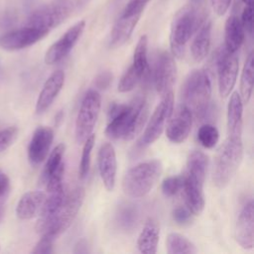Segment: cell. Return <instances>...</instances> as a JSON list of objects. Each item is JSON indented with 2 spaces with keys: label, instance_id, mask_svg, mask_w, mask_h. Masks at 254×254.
Instances as JSON below:
<instances>
[{
  "label": "cell",
  "instance_id": "cell-1",
  "mask_svg": "<svg viewBox=\"0 0 254 254\" xmlns=\"http://www.w3.org/2000/svg\"><path fill=\"white\" fill-rule=\"evenodd\" d=\"M147 119L148 104L144 98L137 97L130 104L112 103L105 135L114 140H131L141 132Z\"/></svg>",
  "mask_w": 254,
  "mask_h": 254
},
{
  "label": "cell",
  "instance_id": "cell-2",
  "mask_svg": "<svg viewBox=\"0 0 254 254\" xmlns=\"http://www.w3.org/2000/svg\"><path fill=\"white\" fill-rule=\"evenodd\" d=\"M211 82L204 69L192 70L186 78L182 87L183 104L189 107L197 120L210 118L213 106L210 101Z\"/></svg>",
  "mask_w": 254,
  "mask_h": 254
},
{
  "label": "cell",
  "instance_id": "cell-3",
  "mask_svg": "<svg viewBox=\"0 0 254 254\" xmlns=\"http://www.w3.org/2000/svg\"><path fill=\"white\" fill-rule=\"evenodd\" d=\"M84 190L81 187L75 188L65 195L58 211L50 218H39L36 224V230L39 234L50 235L57 239L72 223L79 211L84 199Z\"/></svg>",
  "mask_w": 254,
  "mask_h": 254
},
{
  "label": "cell",
  "instance_id": "cell-4",
  "mask_svg": "<svg viewBox=\"0 0 254 254\" xmlns=\"http://www.w3.org/2000/svg\"><path fill=\"white\" fill-rule=\"evenodd\" d=\"M243 158V144L241 137H227L218 149L212 170V181L216 188H225L234 175Z\"/></svg>",
  "mask_w": 254,
  "mask_h": 254
},
{
  "label": "cell",
  "instance_id": "cell-5",
  "mask_svg": "<svg viewBox=\"0 0 254 254\" xmlns=\"http://www.w3.org/2000/svg\"><path fill=\"white\" fill-rule=\"evenodd\" d=\"M205 19L204 15L193 6H185L176 13L170 33V45L174 57L179 59L184 57L187 43Z\"/></svg>",
  "mask_w": 254,
  "mask_h": 254
},
{
  "label": "cell",
  "instance_id": "cell-6",
  "mask_svg": "<svg viewBox=\"0 0 254 254\" xmlns=\"http://www.w3.org/2000/svg\"><path fill=\"white\" fill-rule=\"evenodd\" d=\"M163 172L159 160H150L137 164L129 169L123 177L122 189L132 198L145 196L153 189Z\"/></svg>",
  "mask_w": 254,
  "mask_h": 254
},
{
  "label": "cell",
  "instance_id": "cell-7",
  "mask_svg": "<svg viewBox=\"0 0 254 254\" xmlns=\"http://www.w3.org/2000/svg\"><path fill=\"white\" fill-rule=\"evenodd\" d=\"M73 4L69 0H55L34 10L27 18L25 26L51 31L64 22L72 13Z\"/></svg>",
  "mask_w": 254,
  "mask_h": 254
},
{
  "label": "cell",
  "instance_id": "cell-8",
  "mask_svg": "<svg viewBox=\"0 0 254 254\" xmlns=\"http://www.w3.org/2000/svg\"><path fill=\"white\" fill-rule=\"evenodd\" d=\"M101 107V96L94 89L88 90L82 98L76 121H75V140L82 144L91 134L96 124Z\"/></svg>",
  "mask_w": 254,
  "mask_h": 254
},
{
  "label": "cell",
  "instance_id": "cell-9",
  "mask_svg": "<svg viewBox=\"0 0 254 254\" xmlns=\"http://www.w3.org/2000/svg\"><path fill=\"white\" fill-rule=\"evenodd\" d=\"M174 109V93L168 92L162 96L160 103L155 108L151 118L149 119L146 128L137 142V147L140 149L147 148L153 144L163 133L164 128L169 121Z\"/></svg>",
  "mask_w": 254,
  "mask_h": 254
},
{
  "label": "cell",
  "instance_id": "cell-10",
  "mask_svg": "<svg viewBox=\"0 0 254 254\" xmlns=\"http://www.w3.org/2000/svg\"><path fill=\"white\" fill-rule=\"evenodd\" d=\"M218 90L221 97H227L232 91L238 74V58L236 53L227 51L224 47L215 55Z\"/></svg>",
  "mask_w": 254,
  "mask_h": 254
},
{
  "label": "cell",
  "instance_id": "cell-11",
  "mask_svg": "<svg viewBox=\"0 0 254 254\" xmlns=\"http://www.w3.org/2000/svg\"><path fill=\"white\" fill-rule=\"evenodd\" d=\"M153 79L156 90L163 96L173 91L177 79V65L174 56L167 51L161 52L155 62Z\"/></svg>",
  "mask_w": 254,
  "mask_h": 254
},
{
  "label": "cell",
  "instance_id": "cell-12",
  "mask_svg": "<svg viewBox=\"0 0 254 254\" xmlns=\"http://www.w3.org/2000/svg\"><path fill=\"white\" fill-rule=\"evenodd\" d=\"M49 34V31L25 26L20 29L11 30L0 37V47L6 51H19L28 48Z\"/></svg>",
  "mask_w": 254,
  "mask_h": 254
},
{
  "label": "cell",
  "instance_id": "cell-13",
  "mask_svg": "<svg viewBox=\"0 0 254 254\" xmlns=\"http://www.w3.org/2000/svg\"><path fill=\"white\" fill-rule=\"evenodd\" d=\"M84 28L85 22L81 20L66 30V32L48 49L45 55V63L47 64H55L64 59L82 35Z\"/></svg>",
  "mask_w": 254,
  "mask_h": 254
},
{
  "label": "cell",
  "instance_id": "cell-14",
  "mask_svg": "<svg viewBox=\"0 0 254 254\" xmlns=\"http://www.w3.org/2000/svg\"><path fill=\"white\" fill-rule=\"evenodd\" d=\"M191 124L192 113L189 107L182 104L168 121L166 128L168 139L173 143H183L190 133Z\"/></svg>",
  "mask_w": 254,
  "mask_h": 254
},
{
  "label": "cell",
  "instance_id": "cell-15",
  "mask_svg": "<svg viewBox=\"0 0 254 254\" xmlns=\"http://www.w3.org/2000/svg\"><path fill=\"white\" fill-rule=\"evenodd\" d=\"M54 141V131L50 127H38L31 138L28 147V158L33 166L41 164L48 156Z\"/></svg>",
  "mask_w": 254,
  "mask_h": 254
},
{
  "label": "cell",
  "instance_id": "cell-16",
  "mask_svg": "<svg viewBox=\"0 0 254 254\" xmlns=\"http://www.w3.org/2000/svg\"><path fill=\"white\" fill-rule=\"evenodd\" d=\"M235 239L244 249L254 246V203L250 199L242 207L235 226Z\"/></svg>",
  "mask_w": 254,
  "mask_h": 254
},
{
  "label": "cell",
  "instance_id": "cell-17",
  "mask_svg": "<svg viewBox=\"0 0 254 254\" xmlns=\"http://www.w3.org/2000/svg\"><path fill=\"white\" fill-rule=\"evenodd\" d=\"M98 171L104 188L112 191L116 182L117 160L114 147L110 143L102 144L98 151Z\"/></svg>",
  "mask_w": 254,
  "mask_h": 254
},
{
  "label": "cell",
  "instance_id": "cell-18",
  "mask_svg": "<svg viewBox=\"0 0 254 254\" xmlns=\"http://www.w3.org/2000/svg\"><path fill=\"white\" fill-rule=\"evenodd\" d=\"M184 177L183 190L185 192L187 207L192 214L198 215L202 212L205 204L203 193L204 180L189 173H186Z\"/></svg>",
  "mask_w": 254,
  "mask_h": 254
},
{
  "label": "cell",
  "instance_id": "cell-19",
  "mask_svg": "<svg viewBox=\"0 0 254 254\" xmlns=\"http://www.w3.org/2000/svg\"><path fill=\"white\" fill-rule=\"evenodd\" d=\"M64 83V72L61 69L54 71L45 81L36 103V113L42 114L53 104Z\"/></svg>",
  "mask_w": 254,
  "mask_h": 254
},
{
  "label": "cell",
  "instance_id": "cell-20",
  "mask_svg": "<svg viewBox=\"0 0 254 254\" xmlns=\"http://www.w3.org/2000/svg\"><path fill=\"white\" fill-rule=\"evenodd\" d=\"M142 12L125 14L121 13L119 18L116 20L110 34V47L119 48L123 46L131 37Z\"/></svg>",
  "mask_w": 254,
  "mask_h": 254
},
{
  "label": "cell",
  "instance_id": "cell-21",
  "mask_svg": "<svg viewBox=\"0 0 254 254\" xmlns=\"http://www.w3.org/2000/svg\"><path fill=\"white\" fill-rule=\"evenodd\" d=\"M46 194L41 190H32L24 193L16 206V214L20 219L27 220L35 217L43 206Z\"/></svg>",
  "mask_w": 254,
  "mask_h": 254
},
{
  "label": "cell",
  "instance_id": "cell-22",
  "mask_svg": "<svg viewBox=\"0 0 254 254\" xmlns=\"http://www.w3.org/2000/svg\"><path fill=\"white\" fill-rule=\"evenodd\" d=\"M195 33V37L190 45V53L192 59L199 63L206 58L210 48L211 22L205 19Z\"/></svg>",
  "mask_w": 254,
  "mask_h": 254
},
{
  "label": "cell",
  "instance_id": "cell-23",
  "mask_svg": "<svg viewBox=\"0 0 254 254\" xmlns=\"http://www.w3.org/2000/svg\"><path fill=\"white\" fill-rule=\"evenodd\" d=\"M243 102L238 92H233L227 105V130L229 137H241Z\"/></svg>",
  "mask_w": 254,
  "mask_h": 254
},
{
  "label": "cell",
  "instance_id": "cell-24",
  "mask_svg": "<svg viewBox=\"0 0 254 254\" xmlns=\"http://www.w3.org/2000/svg\"><path fill=\"white\" fill-rule=\"evenodd\" d=\"M245 31L242 27L241 21L236 15H231L227 18L224 26V48L236 53L243 44Z\"/></svg>",
  "mask_w": 254,
  "mask_h": 254
},
{
  "label": "cell",
  "instance_id": "cell-25",
  "mask_svg": "<svg viewBox=\"0 0 254 254\" xmlns=\"http://www.w3.org/2000/svg\"><path fill=\"white\" fill-rule=\"evenodd\" d=\"M159 238L160 227L158 222L153 218L148 219L137 239L139 251L144 254H155L157 252Z\"/></svg>",
  "mask_w": 254,
  "mask_h": 254
},
{
  "label": "cell",
  "instance_id": "cell-26",
  "mask_svg": "<svg viewBox=\"0 0 254 254\" xmlns=\"http://www.w3.org/2000/svg\"><path fill=\"white\" fill-rule=\"evenodd\" d=\"M253 52H251L244 64L240 77V97L243 103H248L253 90Z\"/></svg>",
  "mask_w": 254,
  "mask_h": 254
},
{
  "label": "cell",
  "instance_id": "cell-27",
  "mask_svg": "<svg viewBox=\"0 0 254 254\" xmlns=\"http://www.w3.org/2000/svg\"><path fill=\"white\" fill-rule=\"evenodd\" d=\"M148 38L146 35L140 37L134 50L132 67L144 78L149 73V64L147 59Z\"/></svg>",
  "mask_w": 254,
  "mask_h": 254
},
{
  "label": "cell",
  "instance_id": "cell-28",
  "mask_svg": "<svg viewBox=\"0 0 254 254\" xmlns=\"http://www.w3.org/2000/svg\"><path fill=\"white\" fill-rule=\"evenodd\" d=\"M166 246L169 254H194L197 252L191 241L176 232H172L167 236Z\"/></svg>",
  "mask_w": 254,
  "mask_h": 254
},
{
  "label": "cell",
  "instance_id": "cell-29",
  "mask_svg": "<svg viewBox=\"0 0 254 254\" xmlns=\"http://www.w3.org/2000/svg\"><path fill=\"white\" fill-rule=\"evenodd\" d=\"M208 165L207 156L198 150L191 151L187 160V173L194 175L201 180H205Z\"/></svg>",
  "mask_w": 254,
  "mask_h": 254
},
{
  "label": "cell",
  "instance_id": "cell-30",
  "mask_svg": "<svg viewBox=\"0 0 254 254\" xmlns=\"http://www.w3.org/2000/svg\"><path fill=\"white\" fill-rule=\"evenodd\" d=\"M64 150H65L64 144L60 143L51 152V154H50V156H49V158L46 162V165L44 167L42 177H41V181L44 184L47 182L49 177L64 163L63 162V157H64Z\"/></svg>",
  "mask_w": 254,
  "mask_h": 254
},
{
  "label": "cell",
  "instance_id": "cell-31",
  "mask_svg": "<svg viewBox=\"0 0 254 254\" xmlns=\"http://www.w3.org/2000/svg\"><path fill=\"white\" fill-rule=\"evenodd\" d=\"M197 140L204 148L212 149L219 140V132L214 125L204 123L197 131Z\"/></svg>",
  "mask_w": 254,
  "mask_h": 254
},
{
  "label": "cell",
  "instance_id": "cell-32",
  "mask_svg": "<svg viewBox=\"0 0 254 254\" xmlns=\"http://www.w3.org/2000/svg\"><path fill=\"white\" fill-rule=\"evenodd\" d=\"M95 142V135L91 134L82 144V152H81V158H80V163H79V169H78V175L81 180H83L88 172H89V167H90V160H91V152L94 146Z\"/></svg>",
  "mask_w": 254,
  "mask_h": 254
},
{
  "label": "cell",
  "instance_id": "cell-33",
  "mask_svg": "<svg viewBox=\"0 0 254 254\" xmlns=\"http://www.w3.org/2000/svg\"><path fill=\"white\" fill-rule=\"evenodd\" d=\"M137 216H138V212L136 207H134V205L124 204V205H121V207L118 210L117 220L119 225L123 229L129 230L133 228V226L136 224Z\"/></svg>",
  "mask_w": 254,
  "mask_h": 254
},
{
  "label": "cell",
  "instance_id": "cell-34",
  "mask_svg": "<svg viewBox=\"0 0 254 254\" xmlns=\"http://www.w3.org/2000/svg\"><path fill=\"white\" fill-rule=\"evenodd\" d=\"M140 80H142L141 75L131 65L121 76L118 83V91L119 92L131 91L138 84Z\"/></svg>",
  "mask_w": 254,
  "mask_h": 254
},
{
  "label": "cell",
  "instance_id": "cell-35",
  "mask_svg": "<svg viewBox=\"0 0 254 254\" xmlns=\"http://www.w3.org/2000/svg\"><path fill=\"white\" fill-rule=\"evenodd\" d=\"M184 175L183 176H173L165 179L162 183V191L166 196H173L177 194L184 186Z\"/></svg>",
  "mask_w": 254,
  "mask_h": 254
},
{
  "label": "cell",
  "instance_id": "cell-36",
  "mask_svg": "<svg viewBox=\"0 0 254 254\" xmlns=\"http://www.w3.org/2000/svg\"><path fill=\"white\" fill-rule=\"evenodd\" d=\"M18 128L16 126H9L0 130V153L6 151L15 142L18 136Z\"/></svg>",
  "mask_w": 254,
  "mask_h": 254
},
{
  "label": "cell",
  "instance_id": "cell-37",
  "mask_svg": "<svg viewBox=\"0 0 254 254\" xmlns=\"http://www.w3.org/2000/svg\"><path fill=\"white\" fill-rule=\"evenodd\" d=\"M56 241V238L44 234L42 235L41 239L38 241V243L35 245L34 249L32 250V253L34 254H51L54 252V242Z\"/></svg>",
  "mask_w": 254,
  "mask_h": 254
},
{
  "label": "cell",
  "instance_id": "cell-38",
  "mask_svg": "<svg viewBox=\"0 0 254 254\" xmlns=\"http://www.w3.org/2000/svg\"><path fill=\"white\" fill-rule=\"evenodd\" d=\"M17 20V13L14 10L7 9L0 13V28L3 30L11 29L16 25Z\"/></svg>",
  "mask_w": 254,
  "mask_h": 254
},
{
  "label": "cell",
  "instance_id": "cell-39",
  "mask_svg": "<svg viewBox=\"0 0 254 254\" xmlns=\"http://www.w3.org/2000/svg\"><path fill=\"white\" fill-rule=\"evenodd\" d=\"M172 216L173 219L181 225H185L190 222L191 220V216L192 213L190 212V210L188 207H184V206H178L176 207L173 212H172Z\"/></svg>",
  "mask_w": 254,
  "mask_h": 254
},
{
  "label": "cell",
  "instance_id": "cell-40",
  "mask_svg": "<svg viewBox=\"0 0 254 254\" xmlns=\"http://www.w3.org/2000/svg\"><path fill=\"white\" fill-rule=\"evenodd\" d=\"M240 21L244 31L251 36L253 33V5H246Z\"/></svg>",
  "mask_w": 254,
  "mask_h": 254
},
{
  "label": "cell",
  "instance_id": "cell-41",
  "mask_svg": "<svg viewBox=\"0 0 254 254\" xmlns=\"http://www.w3.org/2000/svg\"><path fill=\"white\" fill-rule=\"evenodd\" d=\"M11 184L9 177L5 173L0 172V203L5 201L10 193Z\"/></svg>",
  "mask_w": 254,
  "mask_h": 254
},
{
  "label": "cell",
  "instance_id": "cell-42",
  "mask_svg": "<svg viewBox=\"0 0 254 254\" xmlns=\"http://www.w3.org/2000/svg\"><path fill=\"white\" fill-rule=\"evenodd\" d=\"M149 2V0H129L126 4L124 10L122 13L125 14H132V13H138L143 12L145 5Z\"/></svg>",
  "mask_w": 254,
  "mask_h": 254
},
{
  "label": "cell",
  "instance_id": "cell-43",
  "mask_svg": "<svg viewBox=\"0 0 254 254\" xmlns=\"http://www.w3.org/2000/svg\"><path fill=\"white\" fill-rule=\"evenodd\" d=\"M231 0H211L212 9L218 16H222L227 12Z\"/></svg>",
  "mask_w": 254,
  "mask_h": 254
},
{
  "label": "cell",
  "instance_id": "cell-44",
  "mask_svg": "<svg viewBox=\"0 0 254 254\" xmlns=\"http://www.w3.org/2000/svg\"><path fill=\"white\" fill-rule=\"evenodd\" d=\"M112 80V74L109 71H103L99 73L95 78V85L100 88H107Z\"/></svg>",
  "mask_w": 254,
  "mask_h": 254
},
{
  "label": "cell",
  "instance_id": "cell-45",
  "mask_svg": "<svg viewBox=\"0 0 254 254\" xmlns=\"http://www.w3.org/2000/svg\"><path fill=\"white\" fill-rule=\"evenodd\" d=\"M87 252H89V250H88V244L86 240L84 239L78 240L77 243L74 245L73 253H87Z\"/></svg>",
  "mask_w": 254,
  "mask_h": 254
},
{
  "label": "cell",
  "instance_id": "cell-46",
  "mask_svg": "<svg viewBox=\"0 0 254 254\" xmlns=\"http://www.w3.org/2000/svg\"><path fill=\"white\" fill-rule=\"evenodd\" d=\"M191 3H192V6H196V5H200L204 0H190Z\"/></svg>",
  "mask_w": 254,
  "mask_h": 254
},
{
  "label": "cell",
  "instance_id": "cell-47",
  "mask_svg": "<svg viewBox=\"0 0 254 254\" xmlns=\"http://www.w3.org/2000/svg\"><path fill=\"white\" fill-rule=\"evenodd\" d=\"M3 216H4V208H3L2 204L0 203V222L3 219Z\"/></svg>",
  "mask_w": 254,
  "mask_h": 254
},
{
  "label": "cell",
  "instance_id": "cell-48",
  "mask_svg": "<svg viewBox=\"0 0 254 254\" xmlns=\"http://www.w3.org/2000/svg\"><path fill=\"white\" fill-rule=\"evenodd\" d=\"M242 2L246 5H253V0H242Z\"/></svg>",
  "mask_w": 254,
  "mask_h": 254
},
{
  "label": "cell",
  "instance_id": "cell-49",
  "mask_svg": "<svg viewBox=\"0 0 254 254\" xmlns=\"http://www.w3.org/2000/svg\"><path fill=\"white\" fill-rule=\"evenodd\" d=\"M0 250H1V247H0Z\"/></svg>",
  "mask_w": 254,
  "mask_h": 254
}]
</instances>
